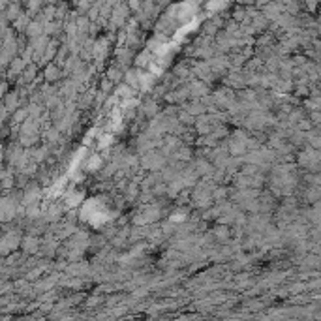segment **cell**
Instances as JSON below:
<instances>
[{
	"mask_svg": "<svg viewBox=\"0 0 321 321\" xmlns=\"http://www.w3.org/2000/svg\"><path fill=\"white\" fill-rule=\"evenodd\" d=\"M21 244V239H19V233H8L6 237H4V241H2V252L4 254H8V250H13V248H17Z\"/></svg>",
	"mask_w": 321,
	"mask_h": 321,
	"instance_id": "1",
	"label": "cell"
},
{
	"mask_svg": "<svg viewBox=\"0 0 321 321\" xmlns=\"http://www.w3.org/2000/svg\"><path fill=\"white\" fill-rule=\"evenodd\" d=\"M190 96L192 98H197V100H201L203 96L208 94V89H207L205 83H201V81H190Z\"/></svg>",
	"mask_w": 321,
	"mask_h": 321,
	"instance_id": "2",
	"label": "cell"
},
{
	"mask_svg": "<svg viewBox=\"0 0 321 321\" xmlns=\"http://www.w3.org/2000/svg\"><path fill=\"white\" fill-rule=\"evenodd\" d=\"M39 195H41V190H39L38 186H30L25 192L23 203H25V205H36L39 201Z\"/></svg>",
	"mask_w": 321,
	"mask_h": 321,
	"instance_id": "3",
	"label": "cell"
},
{
	"mask_svg": "<svg viewBox=\"0 0 321 321\" xmlns=\"http://www.w3.org/2000/svg\"><path fill=\"white\" fill-rule=\"evenodd\" d=\"M154 79L156 76L154 74H139V89L145 90V92H149V90L154 89Z\"/></svg>",
	"mask_w": 321,
	"mask_h": 321,
	"instance_id": "4",
	"label": "cell"
},
{
	"mask_svg": "<svg viewBox=\"0 0 321 321\" xmlns=\"http://www.w3.org/2000/svg\"><path fill=\"white\" fill-rule=\"evenodd\" d=\"M184 109L190 113V115L193 116H201V115H205V111H207V107L201 103V100H195V102L192 103H186L184 105Z\"/></svg>",
	"mask_w": 321,
	"mask_h": 321,
	"instance_id": "5",
	"label": "cell"
},
{
	"mask_svg": "<svg viewBox=\"0 0 321 321\" xmlns=\"http://www.w3.org/2000/svg\"><path fill=\"white\" fill-rule=\"evenodd\" d=\"M21 246H23V250H25L26 254H36L39 250V243L36 237H26L25 241L21 243Z\"/></svg>",
	"mask_w": 321,
	"mask_h": 321,
	"instance_id": "6",
	"label": "cell"
},
{
	"mask_svg": "<svg viewBox=\"0 0 321 321\" xmlns=\"http://www.w3.org/2000/svg\"><path fill=\"white\" fill-rule=\"evenodd\" d=\"M227 87H231V89H241V87H244V85H248V81H246V77H243V76H237V74H231L229 77L224 81Z\"/></svg>",
	"mask_w": 321,
	"mask_h": 321,
	"instance_id": "7",
	"label": "cell"
},
{
	"mask_svg": "<svg viewBox=\"0 0 321 321\" xmlns=\"http://www.w3.org/2000/svg\"><path fill=\"white\" fill-rule=\"evenodd\" d=\"M115 94L118 98H122V100H126V98H132L133 96V89L130 87L128 83H118L115 89Z\"/></svg>",
	"mask_w": 321,
	"mask_h": 321,
	"instance_id": "8",
	"label": "cell"
},
{
	"mask_svg": "<svg viewBox=\"0 0 321 321\" xmlns=\"http://www.w3.org/2000/svg\"><path fill=\"white\" fill-rule=\"evenodd\" d=\"M45 81H49V83H53V81H58L60 79V68L58 66H45Z\"/></svg>",
	"mask_w": 321,
	"mask_h": 321,
	"instance_id": "9",
	"label": "cell"
},
{
	"mask_svg": "<svg viewBox=\"0 0 321 321\" xmlns=\"http://www.w3.org/2000/svg\"><path fill=\"white\" fill-rule=\"evenodd\" d=\"M25 66H26V62L23 60V58H15V60L12 62V66H10V77L23 74V72H25Z\"/></svg>",
	"mask_w": 321,
	"mask_h": 321,
	"instance_id": "10",
	"label": "cell"
},
{
	"mask_svg": "<svg viewBox=\"0 0 321 321\" xmlns=\"http://www.w3.org/2000/svg\"><path fill=\"white\" fill-rule=\"evenodd\" d=\"M17 96H19L17 92L6 94V98H4V107H6L8 111H15V107H17V103H19V98H17Z\"/></svg>",
	"mask_w": 321,
	"mask_h": 321,
	"instance_id": "11",
	"label": "cell"
},
{
	"mask_svg": "<svg viewBox=\"0 0 321 321\" xmlns=\"http://www.w3.org/2000/svg\"><path fill=\"white\" fill-rule=\"evenodd\" d=\"M124 83H128L132 89H139V74H135V70H130L124 74Z\"/></svg>",
	"mask_w": 321,
	"mask_h": 321,
	"instance_id": "12",
	"label": "cell"
},
{
	"mask_svg": "<svg viewBox=\"0 0 321 321\" xmlns=\"http://www.w3.org/2000/svg\"><path fill=\"white\" fill-rule=\"evenodd\" d=\"M26 32H28V36L32 39L41 36V34H45V32H43V23H30L28 28H26Z\"/></svg>",
	"mask_w": 321,
	"mask_h": 321,
	"instance_id": "13",
	"label": "cell"
},
{
	"mask_svg": "<svg viewBox=\"0 0 321 321\" xmlns=\"http://www.w3.org/2000/svg\"><path fill=\"white\" fill-rule=\"evenodd\" d=\"M195 171H199L201 175H207V177H208V175L214 173V167L210 166L208 162H205V160H199V162L195 164Z\"/></svg>",
	"mask_w": 321,
	"mask_h": 321,
	"instance_id": "14",
	"label": "cell"
},
{
	"mask_svg": "<svg viewBox=\"0 0 321 321\" xmlns=\"http://www.w3.org/2000/svg\"><path fill=\"white\" fill-rule=\"evenodd\" d=\"M30 116L28 113V109H17V111H13V124H23L26 118Z\"/></svg>",
	"mask_w": 321,
	"mask_h": 321,
	"instance_id": "15",
	"label": "cell"
},
{
	"mask_svg": "<svg viewBox=\"0 0 321 321\" xmlns=\"http://www.w3.org/2000/svg\"><path fill=\"white\" fill-rule=\"evenodd\" d=\"M107 77L111 79L113 83H120V79H124V74L120 72V68L118 66H113V68H109V72H107Z\"/></svg>",
	"mask_w": 321,
	"mask_h": 321,
	"instance_id": "16",
	"label": "cell"
},
{
	"mask_svg": "<svg viewBox=\"0 0 321 321\" xmlns=\"http://www.w3.org/2000/svg\"><path fill=\"white\" fill-rule=\"evenodd\" d=\"M81 199H83V193H79V192L66 193V203H68V207H77L79 203H81Z\"/></svg>",
	"mask_w": 321,
	"mask_h": 321,
	"instance_id": "17",
	"label": "cell"
},
{
	"mask_svg": "<svg viewBox=\"0 0 321 321\" xmlns=\"http://www.w3.org/2000/svg\"><path fill=\"white\" fill-rule=\"evenodd\" d=\"M143 113H145V116L154 118V116L158 115V105H156V102H147L145 103V105H143Z\"/></svg>",
	"mask_w": 321,
	"mask_h": 321,
	"instance_id": "18",
	"label": "cell"
},
{
	"mask_svg": "<svg viewBox=\"0 0 321 321\" xmlns=\"http://www.w3.org/2000/svg\"><path fill=\"white\" fill-rule=\"evenodd\" d=\"M34 74H36V68L34 66H30V68H26L25 72H23V76H21V85H25V83H32L34 81Z\"/></svg>",
	"mask_w": 321,
	"mask_h": 321,
	"instance_id": "19",
	"label": "cell"
},
{
	"mask_svg": "<svg viewBox=\"0 0 321 321\" xmlns=\"http://www.w3.org/2000/svg\"><path fill=\"white\" fill-rule=\"evenodd\" d=\"M149 64H151V51H143L137 58H135V66H141V68H149Z\"/></svg>",
	"mask_w": 321,
	"mask_h": 321,
	"instance_id": "20",
	"label": "cell"
},
{
	"mask_svg": "<svg viewBox=\"0 0 321 321\" xmlns=\"http://www.w3.org/2000/svg\"><path fill=\"white\" fill-rule=\"evenodd\" d=\"M179 120L182 122V124H186V126H190V124H195V116L190 115L186 109H182L179 115Z\"/></svg>",
	"mask_w": 321,
	"mask_h": 321,
	"instance_id": "21",
	"label": "cell"
},
{
	"mask_svg": "<svg viewBox=\"0 0 321 321\" xmlns=\"http://www.w3.org/2000/svg\"><path fill=\"white\" fill-rule=\"evenodd\" d=\"M186 220H188V214H186V210H175V212L169 216V222H173V224L186 222Z\"/></svg>",
	"mask_w": 321,
	"mask_h": 321,
	"instance_id": "22",
	"label": "cell"
},
{
	"mask_svg": "<svg viewBox=\"0 0 321 321\" xmlns=\"http://www.w3.org/2000/svg\"><path fill=\"white\" fill-rule=\"evenodd\" d=\"M26 109H28V113H30V116H32V118H36V120H38L39 115H41V105H38L36 102H32L30 105H28V107H26Z\"/></svg>",
	"mask_w": 321,
	"mask_h": 321,
	"instance_id": "23",
	"label": "cell"
},
{
	"mask_svg": "<svg viewBox=\"0 0 321 321\" xmlns=\"http://www.w3.org/2000/svg\"><path fill=\"white\" fill-rule=\"evenodd\" d=\"M102 156H92L89 160V164H87V169L89 171H94V169H100V166H102Z\"/></svg>",
	"mask_w": 321,
	"mask_h": 321,
	"instance_id": "24",
	"label": "cell"
},
{
	"mask_svg": "<svg viewBox=\"0 0 321 321\" xmlns=\"http://www.w3.org/2000/svg\"><path fill=\"white\" fill-rule=\"evenodd\" d=\"M13 25H15V28H17V30H26V28H28V25H30V21L26 19L25 15H19V17H17V21H15Z\"/></svg>",
	"mask_w": 321,
	"mask_h": 321,
	"instance_id": "25",
	"label": "cell"
},
{
	"mask_svg": "<svg viewBox=\"0 0 321 321\" xmlns=\"http://www.w3.org/2000/svg\"><path fill=\"white\" fill-rule=\"evenodd\" d=\"M36 141H38V135H26V133H21V145H23V147H32Z\"/></svg>",
	"mask_w": 321,
	"mask_h": 321,
	"instance_id": "26",
	"label": "cell"
},
{
	"mask_svg": "<svg viewBox=\"0 0 321 321\" xmlns=\"http://www.w3.org/2000/svg\"><path fill=\"white\" fill-rule=\"evenodd\" d=\"M32 154H34V162H36V164H39V162H43V160L49 156V149H45V147H43V149H39V151L32 152Z\"/></svg>",
	"mask_w": 321,
	"mask_h": 321,
	"instance_id": "27",
	"label": "cell"
},
{
	"mask_svg": "<svg viewBox=\"0 0 321 321\" xmlns=\"http://www.w3.org/2000/svg\"><path fill=\"white\" fill-rule=\"evenodd\" d=\"M111 143H113V135H111V133H105V135L100 137L98 147H100V149H107V147H111Z\"/></svg>",
	"mask_w": 321,
	"mask_h": 321,
	"instance_id": "28",
	"label": "cell"
},
{
	"mask_svg": "<svg viewBox=\"0 0 321 321\" xmlns=\"http://www.w3.org/2000/svg\"><path fill=\"white\" fill-rule=\"evenodd\" d=\"M137 193H139L137 182H132V184L128 186V190H126V195H128V199H133V197H137Z\"/></svg>",
	"mask_w": 321,
	"mask_h": 321,
	"instance_id": "29",
	"label": "cell"
},
{
	"mask_svg": "<svg viewBox=\"0 0 321 321\" xmlns=\"http://www.w3.org/2000/svg\"><path fill=\"white\" fill-rule=\"evenodd\" d=\"M224 6H227V0H210V2H208V8H210V10H220V8H224Z\"/></svg>",
	"mask_w": 321,
	"mask_h": 321,
	"instance_id": "30",
	"label": "cell"
},
{
	"mask_svg": "<svg viewBox=\"0 0 321 321\" xmlns=\"http://www.w3.org/2000/svg\"><path fill=\"white\" fill-rule=\"evenodd\" d=\"M38 214H39V208L36 205H28V208H26V216L28 218H38Z\"/></svg>",
	"mask_w": 321,
	"mask_h": 321,
	"instance_id": "31",
	"label": "cell"
},
{
	"mask_svg": "<svg viewBox=\"0 0 321 321\" xmlns=\"http://www.w3.org/2000/svg\"><path fill=\"white\" fill-rule=\"evenodd\" d=\"M100 89H102V92H109V90L113 89V81L107 77V79H103L102 83H100Z\"/></svg>",
	"mask_w": 321,
	"mask_h": 321,
	"instance_id": "32",
	"label": "cell"
},
{
	"mask_svg": "<svg viewBox=\"0 0 321 321\" xmlns=\"http://www.w3.org/2000/svg\"><path fill=\"white\" fill-rule=\"evenodd\" d=\"M175 76H177V77H186V76H188V68L179 64L177 68H175Z\"/></svg>",
	"mask_w": 321,
	"mask_h": 321,
	"instance_id": "33",
	"label": "cell"
},
{
	"mask_svg": "<svg viewBox=\"0 0 321 321\" xmlns=\"http://www.w3.org/2000/svg\"><path fill=\"white\" fill-rule=\"evenodd\" d=\"M154 193L156 195H162V193H167V186L164 184V182H158L154 186Z\"/></svg>",
	"mask_w": 321,
	"mask_h": 321,
	"instance_id": "34",
	"label": "cell"
},
{
	"mask_svg": "<svg viewBox=\"0 0 321 321\" xmlns=\"http://www.w3.org/2000/svg\"><path fill=\"white\" fill-rule=\"evenodd\" d=\"M226 195H227V192H226V190H224V188H218V190H216V192L212 193V199H224V197H226Z\"/></svg>",
	"mask_w": 321,
	"mask_h": 321,
	"instance_id": "35",
	"label": "cell"
},
{
	"mask_svg": "<svg viewBox=\"0 0 321 321\" xmlns=\"http://www.w3.org/2000/svg\"><path fill=\"white\" fill-rule=\"evenodd\" d=\"M214 235H216L218 239H224V237H227V227H216V229H214Z\"/></svg>",
	"mask_w": 321,
	"mask_h": 321,
	"instance_id": "36",
	"label": "cell"
},
{
	"mask_svg": "<svg viewBox=\"0 0 321 321\" xmlns=\"http://www.w3.org/2000/svg\"><path fill=\"white\" fill-rule=\"evenodd\" d=\"M304 4L308 8V12H316V8H318V0H304Z\"/></svg>",
	"mask_w": 321,
	"mask_h": 321,
	"instance_id": "37",
	"label": "cell"
},
{
	"mask_svg": "<svg viewBox=\"0 0 321 321\" xmlns=\"http://www.w3.org/2000/svg\"><path fill=\"white\" fill-rule=\"evenodd\" d=\"M10 17H12V19L19 17V6H17V4H13L12 8H10Z\"/></svg>",
	"mask_w": 321,
	"mask_h": 321,
	"instance_id": "38",
	"label": "cell"
},
{
	"mask_svg": "<svg viewBox=\"0 0 321 321\" xmlns=\"http://www.w3.org/2000/svg\"><path fill=\"white\" fill-rule=\"evenodd\" d=\"M98 302H102V297H92V299L87 301V306H96Z\"/></svg>",
	"mask_w": 321,
	"mask_h": 321,
	"instance_id": "39",
	"label": "cell"
},
{
	"mask_svg": "<svg viewBox=\"0 0 321 321\" xmlns=\"http://www.w3.org/2000/svg\"><path fill=\"white\" fill-rule=\"evenodd\" d=\"M269 2H270V0H256V4H257V6H267Z\"/></svg>",
	"mask_w": 321,
	"mask_h": 321,
	"instance_id": "40",
	"label": "cell"
},
{
	"mask_svg": "<svg viewBox=\"0 0 321 321\" xmlns=\"http://www.w3.org/2000/svg\"><path fill=\"white\" fill-rule=\"evenodd\" d=\"M239 2H241V4H254L256 0H239Z\"/></svg>",
	"mask_w": 321,
	"mask_h": 321,
	"instance_id": "41",
	"label": "cell"
}]
</instances>
